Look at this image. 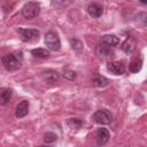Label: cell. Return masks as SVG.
Wrapping results in <instances>:
<instances>
[{
    "mask_svg": "<svg viewBox=\"0 0 147 147\" xmlns=\"http://www.w3.org/2000/svg\"><path fill=\"white\" fill-rule=\"evenodd\" d=\"M17 33L22 41L25 42H32L39 39V31L37 29H25V28H18Z\"/></svg>",
    "mask_w": 147,
    "mask_h": 147,
    "instance_id": "obj_3",
    "label": "cell"
},
{
    "mask_svg": "<svg viewBox=\"0 0 147 147\" xmlns=\"http://www.w3.org/2000/svg\"><path fill=\"white\" fill-rule=\"evenodd\" d=\"M63 76H64V78H67V79H69V80H74V79H76V72L75 71H72V70H69V69H64L63 70Z\"/></svg>",
    "mask_w": 147,
    "mask_h": 147,
    "instance_id": "obj_20",
    "label": "cell"
},
{
    "mask_svg": "<svg viewBox=\"0 0 147 147\" xmlns=\"http://www.w3.org/2000/svg\"><path fill=\"white\" fill-rule=\"evenodd\" d=\"M95 52H96V55H99L100 57H105V59H111L115 56V51L111 48V46L105 42L99 44L95 48Z\"/></svg>",
    "mask_w": 147,
    "mask_h": 147,
    "instance_id": "obj_6",
    "label": "cell"
},
{
    "mask_svg": "<svg viewBox=\"0 0 147 147\" xmlns=\"http://www.w3.org/2000/svg\"><path fill=\"white\" fill-rule=\"evenodd\" d=\"M56 134L55 133H53V132H46L45 133V141L46 142H53V141H55L56 140Z\"/></svg>",
    "mask_w": 147,
    "mask_h": 147,
    "instance_id": "obj_21",
    "label": "cell"
},
{
    "mask_svg": "<svg viewBox=\"0 0 147 147\" xmlns=\"http://www.w3.org/2000/svg\"><path fill=\"white\" fill-rule=\"evenodd\" d=\"M95 139H96L98 145H100V146L106 145L108 142V140H109V131L107 129H105V127L98 129L96 134H95Z\"/></svg>",
    "mask_w": 147,
    "mask_h": 147,
    "instance_id": "obj_7",
    "label": "cell"
},
{
    "mask_svg": "<svg viewBox=\"0 0 147 147\" xmlns=\"http://www.w3.org/2000/svg\"><path fill=\"white\" fill-rule=\"evenodd\" d=\"M39 13H40V5L36 1H29L22 8V15L26 20H32L37 17Z\"/></svg>",
    "mask_w": 147,
    "mask_h": 147,
    "instance_id": "obj_2",
    "label": "cell"
},
{
    "mask_svg": "<svg viewBox=\"0 0 147 147\" xmlns=\"http://www.w3.org/2000/svg\"><path fill=\"white\" fill-rule=\"evenodd\" d=\"M134 48H136V41H134V39L132 38V37H129V38H126V40L123 42V45H122V49L126 53V54H131L133 51H134Z\"/></svg>",
    "mask_w": 147,
    "mask_h": 147,
    "instance_id": "obj_12",
    "label": "cell"
},
{
    "mask_svg": "<svg viewBox=\"0 0 147 147\" xmlns=\"http://www.w3.org/2000/svg\"><path fill=\"white\" fill-rule=\"evenodd\" d=\"M45 45L51 51H54V52L59 51L61 48V41H60L59 36L55 32H53V31L47 32L45 34Z\"/></svg>",
    "mask_w": 147,
    "mask_h": 147,
    "instance_id": "obj_4",
    "label": "cell"
},
{
    "mask_svg": "<svg viewBox=\"0 0 147 147\" xmlns=\"http://www.w3.org/2000/svg\"><path fill=\"white\" fill-rule=\"evenodd\" d=\"M101 42H105V44L113 47V46H116L119 42V39L114 34H105V36L101 37Z\"/></svg>",
    "mask_w": 147,
    "mask_h": 147,
    "instance_id": "obj_14",
    "label": "cell"
},
{
    "mask_svg": "<svg viewBox=\"0 0 147 147\" xmlns=\"http://www.w3.org/2000/svg\"><path fill=\"white\" fill-rule=\"evenodd\" d=\"M67 125L70 127V129H75V130H78L82 125H83V122L78 118H69L67 121Z\"/></svg>",
    "mask_w": 147,
    "mask_h": 147,
    "instance_id": "obj_18",
    "label": "cell"
},
{
    "mask_svg": "<svg viewBox=\"0 0 147 147\" xmlns=\"http://www.w3.org/2000/svg\"><path fill=\"white\" fill-rule=\"evenodd\" d=\"M59 74L55 71V70H46V71H42L41 72V78L44 82L48 83V84H53L55 82L59 80Z\"/></svg>",
    "mask_w": 147,
    "mask_h": 147,
    "instance_id": "obj_9",
    "label": "cell"
},
{
    "mask_svg": "<svg viewBox=\"0 0 147 147\" xmlns=\"http://www.w3.org/2000/svg\"><path fill=\"white\" fill-rule=\"evenodd\" d=\"M1 61H2V64H3V67L8 70V71H15V70H17V69H20L21 68V65H22V60H21V57H18L17 55H15V54H5L3 56H2V59H1Z\"/></svg>",
    "mask_w": 147,
    "mask_h": 147,
    "instance_id": "obj_1",
    "label": "cell"
},
{
    "mask_svg": "<svg viewBox=\"0 0 147 147\" xmlns=\"http://www.w3.org/2000/svg\"><path fill=\"white\" fill-rule=\"evenodd\" d=\"M31 54L36 57H40V59H47L49 56V52L46 48H34L31 51Z\"/></svg>",
    "mask_w": 147,
    "mask_h": 147,
    "instance_id": "obj_17",
    "label": "cell"
},
{
    "mask_svg": "<svg viewBox=\"0 0 147 147\" xmlns=\"http://www.w3.org/2000/svg\"><path fill=\"white\" fill-rule=\"evenodd\" d=\"M87 13L90 14V16H92V17H94V18H98V17H100V16L102 15L103 8H102V6H101L100 3H98V2H92V3H90V5L87 6Z\"/></svg>",
    "mask_w": 147,
    "mask_h": 147,
    "instance_id": "obj_8",
    "label": "cell"
},
{
    "mask_svg": "<svg viewBox=\"0 0 147 147\" xmlns=\"http://www.w3.org/2000/svg\"><path fill=\"white\" fill-rule=\"evenodd\" d=\"M107 69L114 75H123L125 71V67L122 62H109Z\"/></svg>",
    "mask_w": 147,
    "mask_h": 147,
    "instance_id": "obj_11",
    "label": "cell"
},
{
    "mask_svg": "<svg viewBox=\"0 0 147 147\" xmlns=\"http://www.w3.org/2000/svg\"><path fill=\"white\" fill-rule=\"evenodd\" d=\"M28 111H29V102L26 100H23L17 105L15 110V116L17 118H22L28 115Z\"/></svg>",
    "mask_w": 147,
    "mask_h": 147,
    "instance_id": "obj_10",
    "label": "cell"
},
{
    "mask_svg": "<svg viewBox=\"0 0 147 147\" xmlns=\"http://www.w3.org/2000/svg\"><path fill=\"white\" fill-rule=\"evenodd\" d=\"M92 84L96 87H103L108 84V79L101 75H95L93 78H92Z\"/></svg>",
    "mask_w": 147,
    "mask_h": 147,
    "instance_id": "obj_16",
    "label": "cell"
},
{
    "mask_svg": "<svg viewBox=\"0 0 147 147\" xmlns=\"http://www.w3.org/2000/svg\"><path fill=\"white\" fill-rule=\"evenodd\" d=\"M139 2L142 5H147V0H139Z\"/></svg>",
    "mask_w": 147,
    "mask_h": 147,
    "instance_id": "obj_22",
    "label": "cell"
},
{
    "mask_svg": "<svg viewBox=\"0 0 147 147\" xmlns=\"http://www.w3.org/2000/svg\"><path fill=\"white\" fill-rule=\"evenodd\" d=\"M92 118L98 124H108L111 122V114L107 109H99L93 114Z\"/></svg>",
    "mask_w": 147,
    "mask_h": 147,
    "instance_id": "obj_5",
    "label": "cell"
},
{
    "mask_svg": "<svg viewBox=\"0 0 147 147\" xmlns=\"http://www.w3.org/2000/svg\"><path fill=\"white\" fill-rule=\"evenodd\" d=\"M11 94H13V91L10 88H5V87L1 88V91H0V101H1V105L8 103V101L11 98Z\"/></svg>",
    "mask_w": 147,
    "mask_h": 147,
    "instance_id": "obj_15",
    "label": "cell"
},
{
    "mask_svg": "<svg viewBox=\"0 0 147 147\" xmlns=\"http://www.w3.org/2000/svg\"><path fill=\"white\" fill-rule=\"evenodd\" d=\"M70 44H71L72 49H75V51H78L79 52V51L83 49V42L79 39H76V38L70 39Z\"/></svg>",
    "mask_w": 147,
    "mask_h": 147,
    "instance_id": "obj_19",
    "label": "cell"
},
{
    "mask_svg": "<svg viewBox=\"0 0 147 147\" xmlns=\"http://www.w3.org/2000/svg\"><path fill=\"white\" fill-rule=\"evenodd\" d=\"M141 67H142V60H141V57H134V59L130 62V64H129V70H130L131 72L136 74V72L140 71Z\"/></svg>",
    "mask_w": 147,
    "mask_h": 147,
    "instance_id": "obj_13",
    "label": "cell"
}]
</instances>
